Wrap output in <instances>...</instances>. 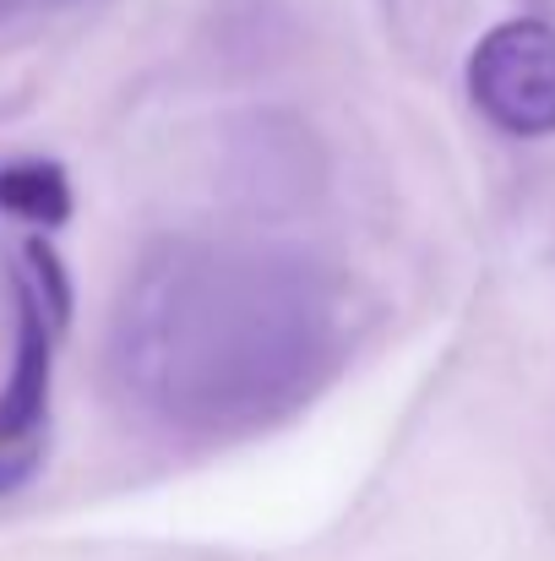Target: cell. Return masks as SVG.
Returning <instances> with one entry per match:
<instances>
[{
    "instance_id": "cell-1",
    "label": "cell",
    "mask_w": 555,
    "mask_h": 561,
    "mask_svg": "<svg viewBox=\"0 0 555 561\" xmlns=\"http://www.w3.org/2000/svg\"><path fill=\"white\" fill-rule=\"evenodd\" d=\"M126 376L175 420L267 414L273 398L294 403L300 366H311L322 322L311 295L262 262L170 256L120 311Z\"/></svg>"
},
{
    "instance_id": "cell-2",
    "label": "cell",
    "mask_w": 555,
    "mask_h": 561,
    "mask_svg": "<svg viewBox=\"0 0 555 561\" xmlns=\"http://www.w3.org/2000/svg\"><path fill=\"white\" fill-rule=\"evenodd\" d=\"M469 93L507 137H555V27L518 16L490 27L469 55Z\"/></svg>"
},
{
    "instance_id": "cell-3",
    "label": "cell",
    "mask_w": 555,
    "mask_h": 561,
    "mask_svg": "<svg viewBox=\"0 0 555 561\" xmlns=\"http://www.w3.org/2000/svg\"><path fill=\"white\" fill-rule=\"evenodd\" d=\"M55 322L44 317L27 278H16V355L0 387V496L33 480L49 425V376H55Z\"/></svg>"
},
{
    "instance_id": "cell-4",
    "label": "cell",
    "mask_w": 555,
    "mask_h": 561,
    "mask_svg": "<svg viewBox=\"0 0 555 561\" xmlns=\"http://www.w3.org/2000/svg\"><path fill=\"white\" fill-rule=\"evenodd\" d=\"M0 213L22 218V224H38V229H55L71 218V181L55 159H22V164H5L0 170Z\"/></svg>"
},
{
    "instance_id": "cell-5",
    "label": "cell",
    "mask_w": 555,
    "mask_h": 561,
    "mask_svg": "<svg viewBox=\"0 0 555 561\" xmlns=\"http://www.w3.org/2000/svg\"><path fill=\"white\" fill-rule=\"evenodd\" d=\"M27 284H33V295H38V306H44V317L55 322V328H66V317H71V289H66V267H60V256L44 245V240H27Z\"/></svg>"
}]
</instances>
